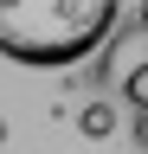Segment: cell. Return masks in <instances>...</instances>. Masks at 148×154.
Listing matches in <instances>:
<instances>
[{
  "label": "cell",
  "mask_w": 148,
  "mask_h": 154,
  "mask_svg": "<svg viewBox=\"0 0 148 154\" xmlns=\"http://www.w3.org/2000/svg\"><path fill=\"white\" fill-rule=\"evenodd\" d=\"M122 103L135 109V116H148V64H142V71H135V77L122 84Z\"/></svg>",
  "instance_id": "4"
},
{
  "label": "cell",
  "mask_w": 148,
  "mask_h": 154,
  "mask_svg": "<svg viewBox=\"0 0 148 154\" xmlns=\"http://www.w3.org/2000/svg\"><path fill=\"white\" fill-rule=\"evenodd\" d=\"M142 64H148V26L135 19V26H116L109 45L97 51V84H103V90H122Z\"/></svg>",
  "instance_id": "2"
},
{
  "label": "cell",
  "mask_w": 148,
  "mask_h": 154,
  "mask_svg": "<svg viewBox=\"0 0 148 154\" xmlns=\"http://www.w3.org/2000/svg\"><path fill=\"white\" fill-rule=\"evenodd\" d=\"M77 135L84 141H109V135H116V109H109L103 96H90V103L77 109Z\"/></svg>",
  "instance_id": "3"
},
{
  "label": "cell",
  "mask_w": 148,
  "mask_h": 154,
  "mask_svg": "<svg viewBox=\"0 0 148 154\" xmlns=\"http://www.w3.org/2000/svg\"><path fill=\"white\" fill-rule=\"evenodd\" d=\"M116 7L122 0H0V58L32 71L84 64L122 26Z\"/></svg>",
  "instance_id": "1"
},
{
  "label": "cell",
  "mask_w": 148,
  "mask_h": 154,
  "mask_svg": "<svg viewBox=\"0 0 148 154\" xmlns=\"http://www.w3.org/2000/svg\"><path fill=\"white\" fill-rule=\"evenodd\" d=\"M129 135H135V148L148 154V116H135V128H129Z\"/></svg>",
  "instance_id": "5"
},
{
  "label": "cell",
  "mask_w": 148,
  "mask_h": 154,
  "mask_svg": "<svg viewBox=\"0 0 148 154\" xmlns=\"http://www.w3.org/2000/svg\"><path fill=\"white\" fill-rule=\"evenodd\" d=\"M135 19H142V26H148V0H142V13H135Z\"/></svg>",
  "instance_id": "6"
}]
</instances>
